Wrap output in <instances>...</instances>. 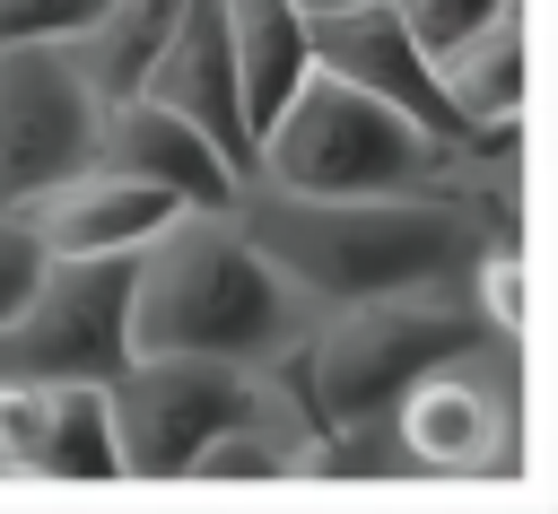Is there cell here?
Instances as JSON below:
<instances>
[{"mask_svg": "<svg viewBox=\"0 0 558 514\" xmlns=\"http://www.w3.org/2000/svg\"><path fill=\"white\" fill-rule=\"evenodd\" d=\"M122 296H131V253H52L44 279L26 287V305L0 322V375L26 383H70V375H113L131 357L122 331Z\"/></svg>", "mask_w": 558, "mask_h": 514, "instance_id": "5", "label": "cell"}, {"mask_svg": "<svg viewBox=\"0 0 558 514\" xmlns=\"http://www.w3.org/2000/svg\"><path fill=\"white\" fill-rule=\"evenodd\" d=\"M480 357L462 366H436L418 375L392 409H384V444L410 462V470H488L506 453V401L471 375Z\"/></svg>", "mask_w": 558, "mask_h": 514, "instance_id": "9", "label": "cell"}, {"mask_svg": "<svg viewBox=\"0 0 558 514\" xmlns=\"http://www.w3.org/2000/svg\"><path fill=\"white\" fill-rule=\"evenodd\" d=\"M157 105H174L192 131H209L244 174H253V131H244V96H235V52H227V9L218 0H183L148 78H140Z\"/></svg>", "mask_w": 558, "mask_h": 514, "instance_id": "11", "label": "cell"}, {"mask_svg": "<svg viewBox=\"0 0 558 514\" xmlns=\"http://www.w3.org/2000/svg\"><path fill=\"white\" fill-rule=\"evenodd\" d=\"M296 9H305V17H314V9H349V0H296Z\"/></svg>", "mask_w": 558, "mask_h": 514, "instance_id": "20", "label": "cell"}, {"mask_svg": "<svg viewBox=\"0 0 558 514\" xmlns=\"http://www.w3.org/2000/svg\"><path fill=\"white\" fill-rule=\"evenodd\" d=\"M96 166H122V174L157 183L183 209H235V192H244V166L209 131H192L174 105H157L148 87L96 113Z\"/></svg>", "mask_w": 558, "mask_h": 514, "instance_id": "8", "label": "cell"}, {"mask_svg": "<svg viewBox=\"0 0 558 514\" xmlns=\"http://www.w3.org/2000/svg\"><path fill=\"white\" fill-rule=\"evenodd\" d=\"M305 44H314V70H331V78H349V87L384 96L392 113H410L418 131H436L445 148H471L480 166H488V148H514V139H480V131H471V122L445 105L436 61H427V52H418V35L392 17V0L314 9V17H305Z\"/></svg>", "mask_w": 558, "mask_h": 514, "instance_id": "7", "label": "cell"}, {"mask_svg": "<svg viewBox=\"0 0 558 514\" xmlns=\"http://www.w3.org/2000/svg\"><path fill=\"white\" fill-rule=\"evenodd\" d=\"M497 9H514V0H392V17L418 35V52L436 61V52H453L471 26H488Z\"/></svg>", "mask_w": 558, "mask_h": 514, "instance_id": "17", "label": "cell"}, {"mask_svg": "<svg viewBox=\"0 0 558 514\" xmlns=\"http://www.w3.org/2000/svg\"><path fill=\"white\" fill-rule=\"evenodd\" d=\"M174 9H183V0H105L78 35H61V44H70L78 87L96 96V113H105V105H122V96H140V78H148V61H157V44H166Z\"/></svg>", "mask_w": 558, "mask_h": 514, "instance_id": "14", "label": "cell"}, {"mask_svg": "<svg viewBox=\"0 0 558 514\" xmlns=\"http://www.w3.org/2000/svg\"><path fill=\"white\" fill-rule=\"evenodd\" d=\"M227 9V52H235V96H244V131H262L314 70L305 44V9L296 0H218Z\"/></svg>", "mask_w": 558, "mask_h": 514, "instance_id": "13", "label": "cell"}, {"mask_svg": "<svg viewBox=\"0 0 558 514\" xmlns=\"http://www.w3.org/2000/svg\"><path fill=\"white\" fill-rule=\"evenodd\" d=\"M480 174L488 166L471 148H445L436 131L392 113L384 96H366L331 70H305V87L253 131V174L244 183L349 200V192H488Z\"/></svg>", "mask_w": 558, "mask_h": 514, "instance_id": "3", "label": "cell"}, {"mask_svg": "<svg viewBox=\"0 0 558 514\" xmlns=\"http://www.w3.org/2000/svg\"><path fill=\"white\" fill-rule=\"evenodd\" d=\"M105 401H113V436H122V479H183V462L218 427L262 409V375L235 357L148 348L105 375Z\"/></svg>", "mask_w": 558, "mask_h": 514, "instance_id": "4", "label": "cell"}, {"mask_svg": "<svg viewBox=\"0 0 558 514\" xmlns=\"http://www.w3.org/2000/svg\"><path fill=\"white\" fill-rule=\"evenodd\" d=\"M462 270H471V314L497 340H523V322H532V261H523V244L514 235H480Z\"/></svg>", "mask_w": 558, "mask_h": 514, "instance_id": "16", "label": "cell"}, {"mask_svg": "<svg viewBox=\"0 0 558 514\" xmlns=\"http://www.w3.org/2000/svg\"><path fill=\"white\" fill-rule=\"evenodd\" d=\"M105 0H0V44H44V35H78Z\"/></svg>", "mask_w": 558, "mask_h": 514, "instance_id": "19", "label": "cell"}, {"mask_svg": "<svg viewBox=\"0 0 558 514\" xmlns=\"http://www.w3.org/2000/svg\"><path fill=\"white\" fill-rule=\"evenodd\" d=\"M96 157V96L70 70V44H0V209H26Z\"/></svg>", "mask_w": 558, "mask_h": 514, "instance_id": "6", "label": "cell"}, {"mask_svg": "<svg viewBox=\"0 0 558 514\" xmlns=\"http://www.w3.org/2000/svg\"><path fill=\"white\" fill-rule=\"evenodd\" d=\"M26 479H122V436H113V401L96 375L44 383V427H35Z\"/></svg>", "mask_w": 558, "mask_h": 514, "instance_id": "15", "label": "cell"}, {"mask_svg": "<svg viewBox=\"0 0 558 514\" xmlns=\"http://www.w3.org/2000/svg\"><path fill=\"white\" fill-rule=\"evenodd\" d=\"M44 261H52V253L35 244V227H26L17 209H0V322L26 305V287L44 279Z\"/></svg>", "mask_w": 558, "mask_h": 514, "instance_id": "18", "label": "cell"}, {"mask_svg": "<svg viewBox=\"0 0 558 514\" xmlns=\"http://www.w3.org/2000/svg\"><path fill=\"white\" fill-rule=\"evenodd\" d=\"M314 314L279 287V270L253 253L235 209H174L140 253H131V296H122V331L131 357L148 348H183V357H235L262 366L270 348H288Z\"/></svg>", "mask_w": 558, "mask_h": 514, "instance_id": "2", "label": "cell"}, {"mask_svg": "<svg viewBox=\"0 0 558 514\" xmlns=\"http://www.w3.org/2000/svg\"><path fill=\"white\" fill-rule=\"evenodd\" d=\"M235 218L253 253L279 270V287L305 314L366 305V296H410V287H453L471 244L488 235V192H270L244 183Z\"/></svg>", "mask_w": 558, "mask_h": 514, "instance_id": "1", "label": "cell"}, {"mask_svg": "<svg viewBox=\"0 0 558 514\" xmlns=\"http://www.w3.org/2000/svg\"><path fill=\"white\" fill-rule=\"evenodd\" d=\"M523 78H532L523 0L497 9L488 26H471L453 52H436V87H445V105H453L480 139H514V122H523Z\"/></svg>", "mask_w": 558, "mask_h": 514, "instance_id": "12", "label": "cell"}, {"mask_svg": "<svg viewBox=\"0 0 558 514\" xmlns=\"http://www.w3.org/2000/svg\"><path fill=\"white\" fill-rule=\"evenodd\" d=\"M183 200L174 192H157V183H140V174H122V166H78V174H61L52 192H35L17 218L35 227V244L44 253H140L166 218H174Z\"/></svg>", "mask_w": 558, "mask_h": 514, "instance_id": "10", "label": "cell"}]
</instances>
